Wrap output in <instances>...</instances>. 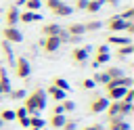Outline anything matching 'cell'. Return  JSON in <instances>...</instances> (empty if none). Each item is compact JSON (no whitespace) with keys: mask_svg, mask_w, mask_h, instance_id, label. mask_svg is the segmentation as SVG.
I'll return each mask as SVG.
<instances>
[{"mask_svg":"<svg viewBox=\"0 0 134 130\" xmlns=\"http://www.w3.org/2000/svg\"><path fill=\"white\" fill-rule=\"evenodd\" d=\"M124 31H126V34L132 38V36H134V21H126V27H124Z\"/></svg>","mask_w":134,"mask_h":130,"instance_id":"39","label":"cell"},{"mask_svg":"<svg viewBox=\"0 0 134 130\" xmlns=\"http://www.w3.org/2000/svg\"><path fill=\"white\" fill-rule=\"evenodd\" d=\"M109 80H111V78L107 75V71H96V73L92 75V82H94V84H100V86H105Z\"/></svg>","mask_w":134,"mask_h":130,"instance_id":"23","label":"cell"},{"mask_svg":"<svg viewBox=\"0 0 134 130\" xmlns=\"http://www.w3.org/2000/svg\"><path fill=\"white\" fill-rule=\"evenodd\" d=\"M61 29H63V27H61L59 23H44V25H42V36H59Z\"/></svg>","mask_w":134,"mask_h":130,"instance_id":"19","label":"cell"},{"mask_svg":"<svg viewBox=\"0 0 134 130\" xmlns=\"http://www.w3.org/2000/svg\"><path fill=\"white\" fill-rule=\"evenodd\" d=\"M80 86H82L84 90H92V88H94L96 84L92 82V78H86V80H82V82H80Z\"/></svg>","mask_w":134,"mask_h":130,"instance_id":"36","label":"cell"},{"mask_svg":"<svg viewBox=\"0 0 134 130\" xmlns=\"http://www.w3.org/2000/svg\"><path fill=\"white\" fill-rule=\"evenodd\" d=\"M96 128H98V124H90V126H84L82 130H96Z\"/></svg>","mask_w":134,"mask_h":130,"instance_id":"43","label":"cell"},{"mask_svg":"<svg viewBox=\"0 0 134 130\" xmlns=\"http://www.w3.org/2000/svg\"><path fill=\"white\" fill-rule=\"evenodd\" d=\"M50 113H63V107H61V103H59V105H54Z\"/></svg>","mask_w":134,"mask_h":130,"instance_id":"42","label":"cell"},{"mask_svg":"<svg viewBox=\"0 0 134 130\" xmlns=\"http://www.w3.org/2000/svg\"><path fill=\"white\" fill-rule=\"evenodd\" d=\"M111 34H119V31H124V27H126V21L119 17V15H113V17H109L107 19V25H105Z\"/></svg>","mask_w":134,"mask_h":130,"instance_id":"6","label":"cell"},{"mask_svg":"<svg viewBox=\"0 0 134 130\" xmlns=\"http://www.w3.org/2000/svg\"><path fill=\"white\" fill-rule=\"evenodd\" d=\"M124 92H126V88H121V86L109 88V90H107V99H109V101H121Z\"/></svg>","mask_w":134,"mask_h":130,"instance_id":"21","label":"cell"},{"mask_svg":"<svg viewBox=\"0 0 134 130\" xmlns=\"http://www.w3.org/2000/svg\"><path fill=\"white\" fill-rule=\"evenodd\" d=\"M23 4H25V0H17V4H15V6H23Z\"/></svg>","mask_w":134,"mask_h":130,"instance_id":"45","label":"cell"},{"mask_svg":"<svg viewBox=\"0 0 134 130\" xmlns=\"http://www.w3.org/2000/svg\"><path fill=\"white\" fill-rule=\"evenodd\" d=\"M100 27H103L100 21H88V23H84V29H86V31H96V29H100Z\"/></svg>","mask_w":134,"mask_h":130,"instance_id":"32","label":"cell"},{"mask_svg":"<svg viewBox=\"0 0 134 130\" xmlns=\"http://www.w3.org/2000/svg\"><path fill=\"white\" fill-rule=\"evenodd\" d=\"M27 130H38V128H31V126H29V128H27ZM40 130H42V128H40Z\"/></svg>","mask_w":134,"mask_h":130,"instance_id":"47","label":"cell"},{"mask_svg":"<svg viewBox=\"0 0 134 130\" xmlns=\"http://www.w3.org/2000/svg\"><path fill=\"white\" fill-rule=\"evenodd\" d=\"M23 107L27 109V115H38L42 109H46V92L42 88H34V92L25 94Z\"/></svg>","mask_w":134,"mask_h":130,"instance_id":"1","label":"cell"},{"mask_svg":"<svg viewBox=\"0 0 134 130\" xmlns=\"http://www.w3.org/2000/svg\"><path fill=\"white\" fill-rule=\"evenodd\" d=\"M63 29H65L69 36H84V34H86L84 23H69V25H65Z\"/></svg>","mask_w":134,"mask_h":130,"instance_id":"17","label":"cell"},{"mask_svg":"<svg viewBox=\"0 0 134 130\" xmlns=\"http://www.w3.org/2000/svg\"><path fill=\"white\" fill-rule=\"evenodd\" d=\"M105 113L107 117H121V101H109Z\"/></svg>","mask_w":134,"mask_h":130,"instance_id":"12","label":"cell"},{"mask_svg":"<svg viewBox=\"0 0 134 130\" xmlns=\"http://www.w3.org/2000/svg\"><path fill=\"white\" fill-rule=\"evenodd\" d=\"M27 10H34V13H38L40 8H42V0H25V4H23Z\"/></svg>","mask_w":134,"mask_h":130,"instance_id":"27","label":"cell"},{"mask_svg":"<svg viewBox=\"0 0 134 130\" xmlns=\"http://www.w3.org/2000/svg\"><path fill=\"white\" fill-rule=\"evenodd\" d=\"M130 55H134V44H124V46H117V50H115L117 59H126Z\"/></svg>","mask_w":134,"mask_h":130,"instance_id":"20","label":"cell"},{"mask_svg":"<svg viewBox=\"0 0 134 130\" xmlns=\"http://www.w3.org/2000/svg\"><path fill=\"white\" fill-rule=\"evenodd\" d=\"M2 126H4V122H2V120H0V128H2Z\"/></svg>","mask_w":134,"mask_h":130,"instance_id":"48","label":"cell"},{"mask_svg":"<svg viewBox=\"0 0 134 130\" xmlns=\"http://www.w3.org/2000/svg\"><path fill=\"white\" fill-rule=\"evenodd\" d=\"M119 17H121L124 21H134V6H128L124 13H119Z\"/></svg>","mask_w":134,"mask_h":130,"instance_id":"31","label":"cell"},{"mask_svg":"<svg viewBox=\"0 0 134 130\" xmlns=\"http://www.w3.org/2000/svg\"><path fill=\"white\" fill-rule=\"evenodd\" d=\"M121 101H124V103H134V88H126Z\"/></svg>","mask_w":134,"mask_h":130,"instance_id":"34","label":"cell"},{"mask_svg":"<svg viewBox=\"0 0 134 130\" xmlns=\"http://www.w3.org/2000/svg\"><path fill=\"white\" fill-rule=\"evenodd\" d=\"M61 130H77V122H75V120H69V117H67V120H65V124L61 126Z\"/></svg>","mask_w":134,"mask_h":130,"instance_id":"35","label":"cell"},{"mask_svg":"<svg viewBox=\"0 0 134 130\" xmlns=\"http://www.w3.org/2000/svg\"><path fill=\"white\" fill-rule=\"evenodd\" d=\"M111 59V55H109V44H100L98 48H96V55H94V61H92V67H98V65H103V63H107Z\"/></svg>","mask_w":134,"mask_h":130,"instance_id":"5","label":"cell"},{"mask_svg":"<svg viewBox=\"0 0 134 130\" xmlns=\"http://www.w3.org/2000/svg\"><path fill=\"white\" fill-rule=\"evenodd\" d=\"M42 19V15L40 13H34V10H23V13H19V21L21 23H34V21H40Z\"/></svg>","mask_w":134,"mask_h":130,"instance_id":"15","label":"cell"},{"mask_svg":"<svg viewBox=\"0 0 134 130\" xmlns=\"http://www.w3.org/2000/svg\"><path fill=\"white\" fill-rule=\"evenodd\" d=\"M86 4H88V0H75V8L77 10H86Z\"/></svg>","mask_w":134,"mask_h":130,"instance_id":"40","label":"cell"},{"mask_svg":"<svg viewBox=\"0 0 134 130\" xmlns=\"http://www.w3.org/2000/svg\"><path fill=\"white\" fill-rule=\"evenodd\" d=\"M107 105H109V99L103 96V94H96V96H92L88 109H90V113H103L107 109Z\"/></svg>","mask_w":134,"mask_h":130,"instance_id":"4","label":"cell"},{"mask_svg":"<svg viewBox=\"0 0 134 130\" xmlns=\"http://www.w3.org/2000/svg\"><path fill=\"white\" fill-rule=\"evenodd\" d=\"M107 44L124 46V44H132V38H130V36H117V34H113V36H109V38H107Z\"/></svg>","mask_w":134,"mask_h":130,"instance_id":"16","label":"cell"},{"mask_svg":"<svg viewBox=\"0 0 134 130\" xmlns=\"http://www.w3.org/2000/svg\"><path fill=\"white\" fill-rule=\"evenodd\" d=\"M0 130H2V128H0Z\"/></svg>","mask_w":134,"mask_h":130,"instance_id":"51","label":"cell"},{"mask_svg":"<svg viewBox=\"0 0 134 130\" xmlns=\"http://www.w3.org/2000/svg\"><path fill=\"white\" fill-rule=\"evenodd\" d=\"M42 48H44V52H57L59 48H61V40H59V36H44V40H42Z\"/></svg>","mask_w":134,"mask_h":130,"instance_id":"7","label":"cell"},{"mask_svg":"<svg viewBox=\"0 0 134 130\" xmlns=\"http://www.w3.org/2000/svg\"><path fill=\"white\" fill-rule=\"evenodd\" d=\"M25 94H27V92H25L23 88H17V90H15V88H10V92H8V96H10L13 101H23V99H25Z\"/></svg>","mask_w":134,"mask_h":130,"instance_id":"25","label":"cell"},{"mask_svg":"<svg viewBox=\"0 0 134 130\" xmlns=\"http://www.w3.org/2000/svg\"><path fill=\"white\" fill-rule=\"evenodd\" d=\"M61 107H63V113H65V115L71 113V111H75V103L69 101V99H63V101H61Z\"/></svg>","mask_w":134,"mask_h":130,"instance_id":"28","label":"cell"},{"mask_svg":"<svg viewBox=\"0 0 134 130\" xmlns=\"http://www.w3.org/2000/svg\"><path fill=\"white\" fill-rule=\"evenodd\" d=\"M44 92H46V96H50V99H52V101H57V103H61L63 99H67V92H65V90H61V88H57V86H52V84H50V86H48V90H44Z\"/></svg>","mask_w":134,"mask_h":130,"instance_id":"11","label":"cell"},{"mask_svg":"<svg viewBox=\"0 0 134 130\" xmlns=\"http://www.w3.org/2000/svg\"><path fill=\"white\" fill-rule=\"evenodd\" d=\"M13 69H15V75L19 80H27L29 73H31V65H29V61L25 57H17L15 63H13Z\"/></svg>","mask_w":134,"mask_h":130,"instance_id":"2","label":"cell"},{"mask_svg":"<svg viewBox=\"0 0 134 130\" xmlns=\"http://www.w3.org/2000/svg\"><path fill=\"white\" fill-rule=\"evenodd\" d=\"M96 130H107V128H103V126H100V124H98V128H96Z\"/></svg>","mask_w":134,"mask_h":130,"instance_id":"46","label":"cell"},{"mask_svg":"<svg viewBox=\"0 0 134 130\" xmlns=\"http://www.w3.org/2000/svg\"><path fill=\"white\" fill-rule=\"evenodd\" d=\"M19 13H21V10H19V6H15V4L6 8L4 21H6V25H8V27H17V23H19Z\"/></svg>","mask_w":134,"mask_h":130,"instance_id":"9","label":"cell"},{"mask_svg":"<svg viewBox=\"0 0 134 130\" xmlns=\"http://www.w3.org/2000/svg\"><path fill=\"white\" fill-rule=\"evenodd\" d=\"M10 88H13V86H10L8 73H6V69L0 65V90H2V96H4V94H8V92H10Z\"/></svg>","mask_w":134,"mask_h":130,"instance_id":"13","label":"cell"},{"mask_svg":"<svg viewBox=\"0 0 134 130\" xmlns=\"http://www.w3.org/2000/svg\"><path fill=\"white\" fill-rule=\"evenodd\" d=\"M0 99H2V90H0Z\"/></svg>","mask_w":134,"mask_h":130,"instance_id":"50","label":"cell"},{"mask_svg":"<svg viewBox=\"0 0 134 130\" xmlns=\"http://www.w3.org/2000/svg\"><path fill=\"white\" fill-rule=\"evenodd\" d=\"M71 13H73V8H71V6H67L65 2H63V4H59V6L52 10V15H57V17H69Z\"/></svg>","mask_w":134,"mask_h":130,"instance_id":"22","label":"cell"},{"mask_svg":"<svg viewBox=\"0 0 134 130\" xmlns=\"http://www.w3.org/2000/svg\"><path fill=\"white\" fill-rule=\"evenodd\" d=\"M65 120H67V115L65 113H50V130H61V126L65 124Z\"/></svg>","mask_w":134,"mask_h":130,"instance_id":"14","label":"cell"},{"mask_svg":"<svg viewBox=\"0 0 134 130\" xmlns=\"http://www.w3.org/2000/svg\"><path fill=\"white\" fill-rule=\"evenodd\" d=\"M0 120H2V122H13V120H15V111H13V109L0 111Z\"/></svg>","mask_w":134,"mask_h":130,"instance_id":"33","label":"cell"},{"mask_svg":"<svg viewBox=\"0 0 134 130\" xmlns=\"http://www.w3.org/2000/svg\"><path fill=\"white\" fill-rule=\"evenodd\" d=\"M42 130H50V128H46V126H44V128H42Z\"/></svg>","mask_w":134,"mask_h":130,"instance_id":"49","label":"cell"},{"mask_svg":"<svg viewBox=\"0 0 134 130\" xmlns=\"http://www.w3.org/2000/svg\"><path fill=\"white\" fill-rule=\"evenodd\" d=\"M103 2H105V4H111V6H117V4H119V0H103Z\"/></svg>","mask_w":134,"mask_h":130,"instance_id":"44","label":"cell"},{"mask_svg":"<svg viewBox=\"0 0 134 130\" xmlns=\"http://www.w3.org/2000/svg\"><path fill=\"white\" fill-rule=\"evenodd\" d=\"M107 130H130V122H126V117H109Z\"/></svg>","mask_w":134,"mask_h":130,"instance_id":"10","label":"cell"},{"mask_svg":"<svg viewBox=\"0 0 134 130\" xmlns=\"http://www.w3.org/2000/svg\"><path fill=\"white\" fill-rule=\"evenodd\" d=\"M29 126H31V128H38V130H40V128H44V126H46V122H44V120H42L40 115H29Z\"/></svg>","mask_w":134,"mask_h":130,"instance_id":"26","label":"cell"},{"mask_svg":"<svg viewBox=\"0 0 134 130\" xmlns=\"http://www.w3.org/2000/svg\"><path fill=\"white\" fill-rule=\"evenodd\" d=\"M44 4H46V8H48V10L52 13V10H54V8L59 6V4H63V0H46Z\"/></svg>","mask_w":134,"mask_h":130,"instance_id":"38","label":"cell"},{"mask_svg":"<svg viewBox=\"0 0 134 130\" xmlns=\"http://www.w3.org/2000/svg\"><path fill=\"white\" fill-rule=\"evenodd\" d=\"M105 71H107V75H109L111 80H113V78H121V75H126L121 67H109V69H105Z\"/></svg>","mask_w":134,"mask_h":130,"instance_id":"29","label":"cell"},{"mask_svg":"<svg viewBox=\"0 0 134 130\" xmlns=\"http://www.w3.org/2000/svg\"><path fill=\"white\" fill-rule=\"evenodd\" d=\"M13 111H15V120L27 117V109H25V107H17V109H13Z\"/></svg>","mask_w":134,"mask_h":130,"instance_id":"37","label":"cell"},{"mask_svg":"<svg viewBox=\"0 0 134 130\" xmlns=\"http://www.w3.org/2000/svg\"><path fill=\"white\" fill-rule=\"evenodd\" d=\"M0 48H2L4 61H6L8 65H13V63H15V55H13V48H10V44H8L6 40H2V42H0Z\"/></svg>","mask_w":134,"mask_h":130,"instance_id":"18","label":"cell"},{"mask_svg":"<svg viewBox=\"0 0 134 130\" xmlns=\"http://www.w3.org/2000/svg\"><path fill=\"white\" fill-rule=\"evenodd\" d=\"M103 0H88V4H86V13H98L100 8H103Z\"/></svg>","mask_w":134,"mask_h":130,"instance_id":"24","label":"cell"},{"mask_svg":"<svg viewBox=\"0 0 134 130\" xmlns=\"http://www.w3.org/2000/svg\"><path fill=\"white\" fill-rule=\"evenodd\" d=\"M2 40H6L8 44H19V42H23V34L17 29V27H4L2 29Z\"/></svg>","mask_w":134,"mask_h":130,"instance_id":"3","label":"cell"},{"mask_svg":"<svg viewBox=\"0 0 134 130\" xmlns=\"http://www.w3.org/2000/svg\"><path fill=\"white\" fill-rule=\"evenodd\" d=\"M17 122H19L21 128H29V115H27V117H21V120H17Z\"/></svg>","mask_w":134,"mask_h":130,"instance_id":"41","label":"cell"},{"mask_svg":"<svg viewBox=\"0 0 134 130\" xmlns=\"http://www.w3.org/2000/svg\"><path fill=\"white\" fill-rule=\"evenodd\" d=\"M88 46H75L73 50H71V59H73V63L75 65H86V61H88Z\"/></svg>","mask_w":134,"mask_h":130,"instance_id":"8","label":"cell"},{"mask_svg":"<svg viewBox=\"0 0 134 130\" xmlns=\"http://www.w3.org/2000/svg\"><path fill=\"white\" fill-rule=\"evenodd\" d=\"M52 86H57V88H61V90H65V92L69 90V82H67L65 78H54V80H52Z\"/></svg>","mask_w":134,"mask_h":130,"instance_id":"30","label":"cell"}]
</instances>
